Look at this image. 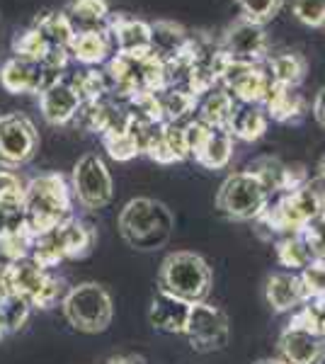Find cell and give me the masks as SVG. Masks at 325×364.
Returning <instances> with one entry per match:
<instances>
[{
  "label": "cell",
  "instance_id": "obj_1",
  "mask_svg": "<svg viewBox=\"0 0 325 364\" xmlns=\"http://www.w3.org/2000/svg\"><path fill=\"white\" fill-rule=\"evenodd\" d=\"M22 214L34 238L73 219V192H70L66 175L44 173L29 180L25 185V197H22Z\"/></svg>",
  "mask_w": 325,
  "mask_h": 364
},
{
  "label": "cell",
  "instance_id": "obj_2",
  "mask_svg": "<svg viewBox=\"0 0 325 364\" xmlns=\"http://www.w3.org/2000/svg\"><path fill=\"white\" fill-rule=\"evenodd\" d=\"M119 236L134 250H158L165 248L175 231V214L161 199L134 197L122 207L117 216Z\"/></svg>",
  "mask_w": 325,
  "mask_h": 364
},
{
  "label": "cell",
  "instance_id": "obj_3",
  "mask_svg": "<svg viewBox=\"0 0 325 364\" xmlns=\"http://www.w3.org/2000/svg\"><path fill=\"white\" fill-rule=\"evenodd\" d=\"M214 287V272L199 252L175 250L161 262L158 269V291L173 294L187 304H202Z\"/></svg>",
  "mask_w": 325,
  "mask_h": 364
},
{
  "label": "cell",
  "instance_id": "obj_4",
  "mask_svg": "<svg viewBox=\"0 0 325 364\" xmlns=\"http://www.w3.org/2000/svg\"><path fill=\"white\" fill-rule=\"evenodd\" d=\"M97 243V231L95 226L85 224L80 219H68L61 226H56L54 231L41 233L34 238V248L29 252L34 262L44 269L56 267L63 260H80V257L90 255L92 248Z\"/></svg>",
  "mask_w": 325,
  "mask_h": 364
},
{
  "label": "cell",
  "instance_id": "obj_5",
  "mask_svg": "<svg viewBox=\"0 0 325 364\" xmlns=\"http://www.w3.org/2000/svg\"><path fill=\"white\" fill-rule=\"evenodd\" d=\"M8 296H25L32 309H51L61 299V284L49 269L25 257L0 267V301Z\"/></svg>",
  "mask_w": 325,
  "mask_h": 364
},
{
  "label": "cell",
  "instance_id": "obj_6",
  "mask_svg": "<svg viewBox=\"0 0 325 364\" xmlns=\"http://www.w3.org/2000/svg\"><path fill=\"white\" fill-rule=\"evenodd\" d=\"M61 311L68 326L85 336H97L112 326L114 304L110 291L97 282H82L61 299Z\"/></svg>",
  "mask_w": 325,
  "mask_h": 364
},
{
  "label": "cell",
  "instance_id": "obj_7",
  "mask_svg": "<svg viewBox=\"0 0 325 364\" xmlns=\"http://www.w3.org/2000/svg\"><path fill=\"white\" fill-rule=\"evenodd\" d=\"M272 195L250 170L228 175L216 192V209L230 221H257L270 207Z\"/></svg>",
  "mask_w": 325,
  "mask_h": 364
},
{
  "label": "cell",
  "instance_id": "obj_8",
  "mask_svg": "<svg viewBox=\"0 0 325 364\" xmlns=\"http://www.w3.org/2000/svg\"><path fill=\"white\" fill-rule=\"evenodd\" d=\"M318 216H321V199H318L313 182H309L301 190L279 195V199L272 202L257 221L267 226L272 233L289 236V233H301Z\"/></svg>",
  "mask_w": 325,
  "mask_h": 364
},
{
  "label": "cell",
  "instance_id": "obj_9",
  "mask_svg": "<svg viewBox=\"0 0 325 364\" xmlns=\"http://www.w3.org/2000/svg\"><path fill=\"white\" fill-rule=\"evenodd\" d=\"M70 192L73 199L87 211L105 209L114 197V182L107 163L97 154H85L75 161L70 173Z\"/></svg>",
  "mask_w": 325,
  "mask_h": 364
},
{
  "label": "cell",
  "instance_id": "obj_10",
  "mask_svg": "<svg viewBox=\"0 0 325 364\" xmlns=\"http://www.w3.org/2000/svg\"><path fill=\"white\" fill-rule=\"evenodd\" d=\"M39 151V132L27 114H0V168L17 170L27 166Z\"/></svg>",
  "mask_w": 325,
  "mask_h": 364
},
{
  "label": "cell",
  "instance_id": "obj_11",
  "mask_svg": "<svg viewBox=\"0 0 325 364\" xmlns=\"http://www.w3.org/2000/svg\"><path fill=\"white\" fill-rule=\"evenodd\" d=\"M185 336L194 352L206 355V352L223 350L230 343V321L226 311L211 306L209 301L194 304Z\"/></svg>",
  "mask_w": 325,
  "mask_h": 364
},
{
  "label": "cell",
  "instance_id": "obj_12",
  "mask_svg": "<svg viewBox=\"0 0 325 364\" xmlns=\"http://www.w3.org/2000/svg\"><path fill=\"white\" fill-rule=\"evenodd\" d=\"M233 61L240 63H265L270 56V37L262 25L238 17L235 22L223 29L221 42H218Z\"/></svg>",
  "mask_w": 325,
  "mask_h": 364
},
{
  "label": "cell",
  "instance_id": "obj_13",
  "mask_svg": "<svg viewBox=\"0 0 325 364\" xmlns=\"http://www.w3.org/2000/svg\"><path fill=\"white\" fill-rule=\"evenodd\" d=\"M272 75L262 63H240L230 58L226 73L221 78V87L233 95L240 105H262L270 92Z\"/></svg>",
  "mask_w": 325,
  "mask_h": 364
},
{
  "label": "cell",
  "instance_id": "obj_14",
  "mask_svg": "<svg viewBox=\"0 0 325 364\" xmlns=\"http://www.w3.org/2000/svg\"><path fill=\"white\" fill-rule=\"evenodd\" d=\"M56 80H61V75L51 73L44 63L32 61V58L10 56L0 66V85L10 95H39L44 87H49Z\"/></svg>",
  "mask_w": 325,
  "mask_h": 364
},
{
  "label": "cell",
  "instance_id": "obj_15",
  "mask_svg": "<svg viewBox=\"0 0 325 364\" xmlns=\"http://www.w3.org/2000/svg\"><path fill=\"white\" fill-rule=\"evenodd\" d=\"M245 170H250L262 182L270 195H287V192L301 190L309 185V173L301 163H284L277 156H262L252 161Z\"/></svg>",
  "mask_w": 325,
  "mask_h": 364
},
{
  "label": "cell",
  "instance_id": "obj_16",
  "mask_svg": "<svg viewBox=\"0 0 325 364\" xmlns=\"http://www.w3.org/2000/svg\"><path fill=\"white\" fill-rule=\"evenodd\" d=\"M107 29L114 42V51L132 58H144L153 51L151 46V22L136 20L127 13H117L110 17Z\"/></svg>",
  "mask_w": 325,
  "mask_h": 364
},
{
  "label": "cell",
  "instance_id": "obj_17",
  "mask_svg": "<svg viewBox=\"0 0 325 364\" xmlns=\"http://www.w3.org/2000/svg\"><path fill=\"white\" fill-rule=\"evenodd\" d=\"M82 100L68 80H56L39 92V112L49 127H66L75 119Z\"/></svg>",
  "mask_w": 325,
  "mask_h": 364
},
{
  "label": "cell",
  "instance_id": "obj_18",
  "mask_svg": "<svg viewBox=\"0 0 325 364\" xmlns=\"http://www.w3.org/2000/svg\"><path fill=\"white\" fill-rule=\"evenodd\" d=\"M277 360L282 364H323L325 340L316 333L284 328L277 340Z\"/></svg>",
  "mask_w": 325,
  "mask_h": 364
},
{
  "label": "cell",
  "instance_id": "obj_19",
  "mask_svg": "<svg viewBox=\"0 0 325 364\" xmlns=\"http://www.w3.org/2000/svg\"><path fill=\"white\" fill-rule=\"evenodd\" d=\"M192 306L194 304H187V301H182V299H177L173 294L158 291V294L151 299L149 323L156 328V331L168 333V336H185L187 323H190Z\"/></svg>",
  "mask_w": 325,
  "mask_h": 364
},
{
  "label": "cell",
  "instance_id": "obj_20",
  "mask_svg": "<svg viewBox=\"0 0 325 364\" xmlns=\"http://www.w3.org/2000/svg\"><path fill=\"white\" fill-rule=\"evenodd\" d=\"M70 58H75L78 63L87 68H95L107 63L114 51V42H112V34L107 27L100 29H87V32H75L73 42L68 46Z\"/></svg>",
  "mask_w": 325,
  "mask_h": 364
},
{
  "label": "cell",
  "instance_id": "obj_21",
  "mask_svg": "<svg viewBox=\"0 0 325 364\" xmlns=\"http://www.w3.org/2000/svg\"><path fill=\"white\" fill-rule=\"evenodd\" d=\"M265 299L275 314H292L306 304V291L297 272H275L265 282Z\"/></svg>",
  "mask_w": 325,
  "mask_h": 364
},
{
  "label": "cell",
  "instance_id": "obj_22",
  "mask_svg": "<svg viewBox=\"0 0 325 364\" xmlns=\"http://www.w3.org/2000/svg\"><path fill=\"white\" fill-rule=\"evenodd\" d=\"M265 112L272 122H279V124H289V122H299L306 114V100L299 92V87L279 85L272 80L270 92L262 102Z\"/></svg>",
  "mask_w": 325,
  "mask_h": 364
},
{
  "label": "cell",
  "instance_id": "obj_23",
  "mask_svg": "<svg viewBox=\"0 0 325 364\" xmlns=\"http://www.w3.org/2000/svg\"><path fill=\"white\" fill-rule=\"evenodd\" d=\"M233 136H230L228 129H216L209 127L206 136L199 141V146L192 151L194 163H199L206 170H221L226 168L233 158Z\"/></svg>",
  "mask_w": 325,
  "mask_h": 364
},
{
  "label": "cell",
  "instance_id": "obj_24",
  "mask_svg": "<svg viewBox=\"0 0 325 364\" xmlns=\"http://www.w3.org/2000/svg\"><path fill=\"white\" fill-rule=\"evenodd\" d=\"M270 127V117L265 112L262 105H235L233 117H230L228 132L233 139L245 141V144H252V141H260L265 136Z\"/></svg>",
  "mask_w": 325,
  "mask_h": 364
},
{
  "label": "cell",
  "instance_id": "obj_25",
  "mask_svg": "<svg viewBox=\"0 0 325 364\" xmlns=\"http://www.w3.org/2000/svg\"><path fill=\"white\" fill-rule=\"evenodd\" d=\"M192 32L185 29L180 22L173 20H156L151 22V46L153 54H158L165 61V58H173L175 54H180L182 49L190 42Z\"/></svg>",
  "mask_w": 325,
  "mask_h": 364
},
{
  "label": "cell",
  "instance_id": "obj_26",
  "mask_svg": "<svg viewBox=\"0 0 325 364\" xmlns=\"http://www.w3.org/2000/svg\"><path fill=\"white\" fill-rule=\"evenodd\" d=\"M235 100L226 90V87H214L211 92L199 100L197 105V119L204 122L206 127H216V129H228L230 117L235 109Z\"/></svg>",
  "mask_w": 325,
  "mask_h": 364
},
{
  "label": "cell",
  "instance_id": "obj_27",
  "mask_svg": "<svg viewBox=\"0 0 325 364\" xmlns=\"http://www.w3.org/2000/svg\"><path fill=\"white\" fill-rule=\"evenodd\" d=\"M265 68L270 70L275 83L299 87L306 80V73H309V61L299 51H282V54L267 56Z\"/></svg>",
  "mask_w": 325,
  "mask_h": 364
},
{
  "label": "cell",
  "instance_id": "obj_28",
  "mask_svg": "<svg viewBox=\"0 0 325 364\" xmlns=\"http://www.w3.org/2000/svg\"><path fill=\"white\" fill-rule=\"evenodd\" d=\"M63 13H66L75 32L107 27V22L112 17L107 0H70L68 8L63 10Z\"/></svg>",
  "mask_w": 325,
  "mask_h": 364
},
{
  "label": "cell",
  "instance_id": "obj_29",
  "mask_svg": "<svg viewBox=\"0 0 325 364\" xmlns=\"http://www.w3.org/2000/svg\"><path fill=\"white\" fill-rule=\"evenodd\" d=\"M158 95H161L163 117L168 124H185L197 117L199 100L192 92H187L185 87H165Z\"/></svg>",
  "mask_w": 325,
  "mask_h": 364
},
{
  "label": "cell",
  "instance_id": "obj_30",
  "mask_svg": "<svg viewBox=\"0 0 325 364\" xmlns=\"http://www.w3.org/2000/svg\"><path fill=\"white\" fill-rule=\"evenodd\" d=\"M32 25L39 29L41 37L46 39L49 46H63V49H68L75 37V29L63 10H44V13L34 17Z\"/></svg>",
  "mask_w": 325,
  "mask_h": 364
},
{
  "label": "cell",
  "instance_id": "obj_31",
  "mask_svg": "<svg viewBox=\"0 0 325 364\" xmlns=\"http://www.w3.org/2000/svg\"><path fill=\"white\" fill-rule=\"evenodd\" d=\"M275 255H277V260H279V265L287 267L289 272H294V269L301 272L306 265L313 262L311 250H309V245H306V240L301 238V233L282 236L275 245Z\"/></svg>",
  "mask_w": 325,
  "mask_h": 364
},
{
  "label": "cell",
  "instance_id": "obj_32",
  "mask_svg": "<svg viewBox=\"0 0 325 364\" xmlns=\"http://www.w3.org/2000/svg\"><path fill=\"white\" fill-rule=\"evenodd\" d=\"M68 83L75 87V92L80 95L82 102H97V100L110 97V80L105 75V70L97 68L78 70V73L70 75Z\"/></svg>",
  "mask_w": 325,
  "mask_h": 364
},
{
  "label": "cell",
  "instance_id": "obj_33",
  "mask_svg": "<svg viewBox=\"0 0 325 364\" xmlns=\"http://www.w3.org/2000/svg\"><path fill=\"white\" fill-rule=\"evenodd\" d=\"M100 141H102L105 151L110 154V158L119 163H127V161H134L136 156H141V146L136 136L132 134V127L129 129H122V132H105L100 134Z\"/></svg>",
  "mask_w": 325,
  "mask_h": 364
},
{
  "label": "cell",
  "instance_id": "obj_34",
  "mask_svg": "<svg viewBox=\"0 0 325 364\" xmlns=\"http://www.w3.org/2000/svg\"><path fill=\"white\" fill-rule=\"evenodd\" d=\"M49 51V44L41 37V32L37 27H27L25 32H20L13 39V56H22V58H32V61H41Z\"/></svg>",
  "mask_w": 325,
  "mask_h": 364
},
{
  "label": "cell",
  "instance_id": "obj_35",
  "mask_svg": "<svg viewBox=\"0 0 325 364\" xmlns=\"http://www.w3.org/2000/svg\"><path fill=\"white\" fill-rule=\"evenodd\" d=\"M235 3H238L243 20H250V22H255V25L265 27L267 22H272L277 17L284 0H235Z\"/></svg>",
  "mask_w": 325,
  "mask_h": 364
},
{
  "label": "cell",
  "instance_id": "obj_36",
  "mask_svg": "<svg viewBox=\"0 0 325 364\" xmlns=\"http://www.w3.org/2000/svg\"><path fill=\"white\" fill-rule=\"evenodd\" d=\"M289 10L301 25L313 29L325 27V0H289Z\"/></svg>",
  "mask_w": 325,
  "mask_h": 364
},
{
  "label": "cell",
  "instance_id": "obj_37",
  "mask_svg": "<svg viewBox=\"0 0 325 364\" xmlns=\"http://www.w3.org/2000/svg\"><path fill=\"white\" fill-rule=\"evenodd\" d=\"M0 309L5 314V321H8L10 333H17L27 326L29 316H32V304L27 301L25 296H8L0 301Z\"/></svg>",
  "mask_w": 325,
  "mask_h": 364
},
{
  "label": "cell",
  "instance_id": "obj_38",
  "mask_svg": "<svg viewBox=\"0 0 325 364\" xmlns=\"http://www.w3.org/2000/svg\"><path fill=\"white\" fill-rule=\"evenodd\" d=\"M301 238H304L306 245H309L313 260H323L325 262V216L313 219L311 224L301 231Z\"/></svg>",
  "mask_w": 325,
  "mask_h": 364
},
{
  "label": "cell",
  "instance_id": "obj_39",
  "mask_svg": "<svg viewBox=\"0 0 325 364\" xmlns=\"http://www.w3.org/2000/svg\"><path fill=\"white\" fill-rule=\"evenodd\" d=\"M163 139L168 144V149L173 151V156L177 158V163L190 158V151H187V139H185V124H163Z\"/></svg>",
  "mask_w": 325,
  "mask_h": 364
},
{
  "label": "cell",
  "instance_id": "obj_40",
  "mask_svg": "<svg viewBox=\"0 0 325 364\" xmlns=\"http://www.w3.org/2000/svg\"><path fill=\"white\" fill-rule=\"evenodd\" d=\"M25 226V214L22 207H10V204L0 202V233L15 231V228Z\"/></svg>",
  "mask_w": 325,
  "mask_h": 364
},
{
  "label": "cell",
  "instance_id": "obj_41",
  "mask_svg": "<svg viewBox=\"0 0 325 364\" xmlns=\"http://www.w3.org/2000/svg\"><path fill=\"white\" fill-rule=\"evenodd\" d=\"M313 117H316V122L325 129V85L318 90L316 100H313Z\"/></svg>",
  "mask_w": 325,
  "mask_h": 364
},
{
  "label": "cell",
  "instance_id": "obj_42",
  "mask_svg": "<svg viewBox=\"0 0 325 364\" xmlns=\"http://www.w3.org/2000/svg\"><path fill=\"white\" fill-rule=\"evenodd\" d=\"M10 333V328H8V321H5V314H3V309H0V340H3L5 336Z\"/></svg>",
  "mask_w": 325,
  "mask_h": 364
},
{
  "label": "cell",
  "instance_id": "obj_43",
  "mask_svg": "<svg viewBox=\"0 0 325 364\" xmlns=\"http://www.w3.org/2000/svg\"><path fill=\"white\" fill-rule=\"evenodd\" d=\"M318 306H321V338L325 340V301H318Z\"/></svg>",
  "mask_w": 325,
  "mask_h": 364
},
{
  "label": "cell",
  "instance_id": "obj_44",
  "mask_svg": "<svg viewBox=\"0 0 325 364\" xmlns=\"http://www.w3.org/2000/svg\"><path fill=\"white\" fill-rule=\"evenodd\" d=\"M8 252H5V245H3V238H0V267L3 265H8Z\"/></svg>",
  "mask_w": 325,
  "mask_h": 364
},
{
  "label": "cell",
  "instance_id": "obj_45",
  "mask_svg": "<svg viewBox=\"0 0 325 364\" xmlns=\"http://www.w3.org/2000/svg\"><path fill=\"white\" fill-rule=\"evenodd\" d=\"M107 364H136V362L129 360V357H114V360H110Z\"/></svg>",
  "mask_w": 325,
  "mask_h": 364
},
{
  "label": "cell",
  "instance_id": "obj_46",
  "mask_svg": "<svg viewBox=\"0 0 325 364\" xmlns=\"http://www.w3.org/2000/svg\"><path fill=\"white\" fill-rule=\"evenodd\" d=\"M252 364H282L277 357H262V360H257V362H252Z\"/></svg>",
  "mask_w": 325,
  "mask_h": 364
},
{
  "label": "cell",
  "instance_id": "obj_47",
  "mask_svg": "<svg viewBox=\"0 0 325 364\" xmlns=\"http://www.w3.org/2000/svg\"><path fill=\"white\" fill-rule=\"evenodd\" d=\"M323 29H325V27H323Z\"/></svg>",
  "mask_w": 325,
  "mask_h": 364
}]
</instances>
